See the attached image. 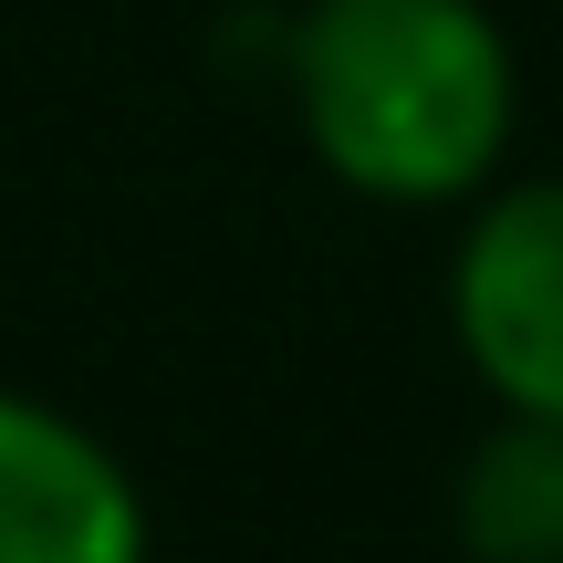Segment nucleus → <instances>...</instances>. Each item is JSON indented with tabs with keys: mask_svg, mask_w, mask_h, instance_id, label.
<instances>
[{
	"mask_svg": "<svg viewBox=\"0 0 563 563\" xmlns=\"http://www.w3.org/2000/svg\"><path fill=\"white\" fill-rule=\"evenodd\" d=\"M449 532L470 563H563V418H490L449 481Z\"/></svg>",
	"mask_w": 563,
	"mask_h": 563,
	"instance_id": "nucleus-4",
	"label": "nucleus"
},
{
	"mask_svg": "<svg viewBox=\"0 0 563 563\" xmlns=\"http://www.w3.org/2000/svg\"><path fill=\"white\" fill-rule=\"evenodd\" d=\"M449 334L511 418H563V178L481 199L449 262Z\"/></svg>",
	"mask_w": 563,
	"mask_h": 563,
	"instance_id": "nucleus-2",
	"label": "nucleus"
},
{
	"mask_svg": "<svg viewBox=\"0 0 563 563\" xmlns=\"http://www.w3.org/2000/svg\"><path fill=\"white\" fill-rule=\"evenodd\" d=\"M0 563H157L136 470L21 386H0Z\"/></svg>",
	"mask_w": 563,
	"mask_h": 563,
	"instance_id": "nucleus-3",
	"label": "nucleus"
},
{
	"mask_svg": "<svg viewBox=\"0 0 563 563\" xmlns=\"http://www.w3.org/2000/svg\"><path fill=\"white\" fill-rule=\"evenodd\" d=\"M282 84H292L302 146L355 199L386 209H439L490 188L522 115L511 42L481 0H302Z\"/></svg>",
	"mask_w": 563,
	"mask_h": 563,
	"instance_id": "nucleus-1",
	"label": "nucleus"
}]
</instances>
